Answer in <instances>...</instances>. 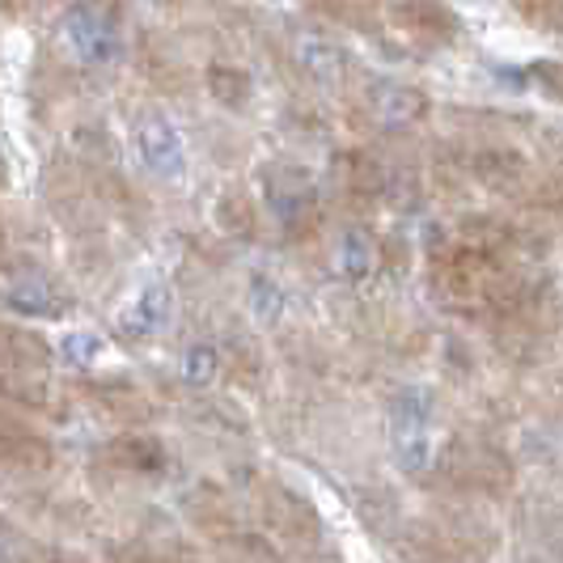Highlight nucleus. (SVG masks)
I'll use <instances>...</instances> for the list:
<instances>
[{"mask_svg":"<svg viewBox=\"0 0 563 563\" xmlns=\"http://www.w3.org/2000/svg\"><path fill=\"white\" fill-rule=\"evenodd\" d=\"M432 288L441 292L445 306L471 318H492V322H500L505 313H512L526 297L538 292L526 267L517 263V254L479 246V242H457L445 254H437Z\"/></svg>","mask_w":563,"mask_h":563,"instance_id":"f257e3e1","label":"nucleus"},{"mask_svg":"<svg viewBox=\"0 0 563 563\" xmlns=\"http://www.w3.org/2000/svg\"><path fill=\"white\" fill-rule=\"evenodd\" d=\"M441 475L466 492H505L512 483V466L496 445L483 441H453L445 457H441Z\"/></svg>","mask_w":563,"mask_h":563,"instance_id":"f03ea898","label":"nucleus"},{"mask_svg":"<svg viewBox=\"0 0 563 563\" xmlns=\"http://www.w3.org/2000/svg\"><path fill=\"white\" fill-rule=\"evenodd\" d=\"M386 18L398 34H407L420 47H450L462 34V18L453 13L445 0H390Z\"/></svg>","mask_w":563,"mask_h":563,"instance_id":"7ed1b4c3","label":"nucleus"},{"mask_svg":"<svg viewBox=\"0 0 563 563\" xmlns=\"http://www.w3.org/2000/svg\"><path fill=\"white\" fill-rule=\"evenodd\" d=\"M471 174L479 178L483 191L505 199H526L530 187H534V166L526 153L508 148V144H496V148H479L471 157Z\"/></svg>","mask_w":563,"mask_h":563,"instance_id":"20e7f679","label":"nucleus"},{"mask_svg":"<svg viewBox=\"0 0 563 563\" xmlns=\"http://www.w3.org/2000/svg\"><path fill=\"white\" fill-rule=\"evenodd\" d=\"M52 457L56 453L47 445V437L22 411L0 407V462L4 466H13V471H47Z\"/></svg>","mask_w":563,"mask_h":563,"instance_id":"39448f33","label":"nucleus"},{"mask_svg":"<svg viewBox=\"0 0 563 563\" xmlns=\"http://www.w3.org/2000/svg\"><path fill=\"white\" fill-rule=\"evenodd\" d=\"M52 365L47 339L34 335L30 327L4 322L0 318V377H34Z\"/></svg>","mask_w":563,"mask_h":563,"instance_id":"423d86ee","label":"nucleus"},{"mask_svg":"<svg viewBox=\"0 0 563 563\" xmlns=\"http://www.w3.org/2000/svg\"><path fill=\"white\" fill-rule=\"evenodd\" d=\"M258 508H263L267 526L280 530L284 538H292V542L318 534V521H313V512L306 508V500L292 496V492H284V487H263V505Z\"/></svg>","mask_w":563,"mask_h":563,"instance_id":"0eeeda50","label":"nucleus"},{"mask_svg":"<svg viewBox=\"0 0 563 563\" xmlns=\"http://www.w3.org/2000/svg\"><path fill=\"white\" fill-rule=\"evenodd\" d=\"M306 9L331 26L361 30V34H373L382 26V13H386L382 0H306Z\"/></svg>","mask_w":563,"mask_h":563,"instance_id":"6e6552de","label":"nucleus"},{"mask_svg":"<svg viewBox=\"0 0 563 563\" xmlns=\"http://www.w3.org/2000/svg\"><path fill=\"white\" fill-rule=\"evenodd\" d=\"M111 462L119 471H132V475H153V471H162L166 453L153 437H119L111 445Z\"/></svg>","mask_w":563,"mask_h":563,"instance_id":"1a4fd4ad","label":"nucleus"},{"mask_svg":"<svg viewBox=\"0 0 563 563\" xmlns=\"http://www.w3.org/2000/svg\"><path fill=\"white\" fill-rule=\"evenodd\" d=\"M93 407H98L102 416H114V420H123V423L153 416V407H148L132 386H119V382H114V386H98V390H93Z\"/></svg>","mask_w":563,"mask_h":563,"instance_id":"9d476101","label":"nucleus"},{"mask_svg":"<svg viewBox=\"0 0 563 563\" xmlns=\"http://www.w3.org/2000/svg\"><path fill=\"white\" fill-rule=\"evenodd\" d=\"M339 166H343V178H347V191L352 196H382L386 174H382V166L373 157H365V153H343Z\"/></svg>","mask_w":563,"mask_h":563,"instance_id":"9b49d317","label":"nucleus"},{"mask_svg":"<svg viewBox=\"0 0 563 563\" xmlns=\"http://www.w3.org/2000/svg\"><path fill=\"white\" fill-rule=\"evenodd\" d=\"M512 9L542 34H563V0H512Z\"/></svg>","mask_w":563,"mask_h":563,"instance_id":"f8f14e48","label":"nucleus"},{"mask_svg":"<svg viewBox=\"0 0 563 563\" xmlns=\"http://www.w3.org/2000/svg\"><path fill=\"white\" fill-rule=\"evenodd\" d=\"M208 85L217 93V102H229V107H242L251 98V77L238 73V68H212L208 73Z\"/></svg>","mask_w":563,"mask_h":563,"instance_id":"ddd939ff","label":"nucleus"},{"mask_svg":"<svg viewBox=\"0 0 563 563\" xmlns=\"http://www.w3.org/2000/svg\"><path fill=\"white\" fill-rule=\"evenodd\" d=\"M217 221L225 225V233L233 238H251L254 233V203L246 196H225L217 208Z\"/></svg>","mask_w":563,"mask_h":563,"instance_id":"4468645a","label":"nucleus"},{"mask_svg":"<svg viewBox=\"0 0 563 563\" xmlns=\"http://www.w3.org/2000/svg\"><path fill=\"white\" fill-rule=\"evenodd\" d=\"M526 77H530L551 102H560L563 107V59H538V64H530Z\"/></svg>","mask_w":563,"mask_h":563,"instance_id":"2eb2a0df","label":"nucleus"},{"mask_svg":"<svg viewBox=\"0 0 563 563\" xmlns=\"http://www.w3.org/2000/svg\"><path fill=\"white\" fill-rule=\"evenodd\" d=\"M542 203V208H555V212H563V162L560 166H551L542 178H538L534 187H530V196H526V203Z\"/></svg>","mask_w":563,"mask_h":563,"instance_id":"dca6fc26","label":"nucleus"}]
</instances>
